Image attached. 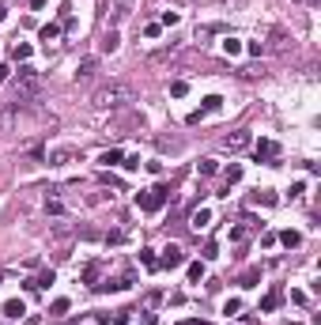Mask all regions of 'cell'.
<instances>
[{"mask_svg":"<svg viewBox=\"0 0 321 325\" xmlns=\"http://www.w3.org/2000/svg\"><path fill=\"white\" fill-rule=\"evenodd\" d=\"M166 200H170V189H166V186H155V189L136 193V208H140V212H159Z\"/></svg>","mask_w":321,"mask_h":325,"instance_id":"1","label":"cell"},{"mask_svg":"<svg viewBox=\"0 0 321 325\" xmlns=\"http://www.w3.org/2000/svg\"><path fill=\"white\" fill-rule=\"evenodd\" d=\"M34 91H38V72H34V68H19V94H16V102L30 98Z\"/></svg>","mask_w":321,"mask_h":325,"instance_id":"2","label":"cell"},{"mask_svg":"<svg viewBox=\"0 0 321 325\" xmlns=\"http://www.w3.org/2000/svg\"><path fill=\"white\" fill-rule=\"evenodd\" d=\"M118 98H128V87H121V84L102 87V91L94 94V106H118Z\"/></svg>","mask_w":321,"mask_h":325,"instance_id":"3","label":"cell"},{"mask_svg":"<svg viewBox=\"0 0 321 325\" xmlns=\"http://www.w3.org/2000/svg\"><path fill=\"white\" fill-rule=\"evenodd\" d=\"M178 265H186V250L178 246V242H170V246H162L159 268H178Z\"/></svg>","mask_w":321,"mask_h":325,"instance_id":"4","label":"cell"},{"mask_svg":"<svg viewBox=\"0 0 321 325\" xmlns=\"http://www.w3.org/2000/svg\"><path fill=\"white\" fill-rule=\"evenodd\" d=\"M280 302H284V291H280V288H272L268 295L261 299V314H272V310H276Z\"/></svg>","mask_w":321,"mask_h":325,"instance_id":"5","label":"cell"},{"mask_svg":"<svg viewBox=\"0 0 321 325\" xmlns=\"http://www.w3.org/2000/svg\"><path fill=\"white\" fill-rule=\"evenodd\" d=\"M0 314H4V318H16V322H19V318L26 314V302H23V299H8V302H4V310H0Z\"/></svg>","mask_w":321,"mask_h":325,"instance_id":"6","label":"cell"},{"mask_svg":"<svg viewBox=\"0 0 321 325\" xmlns=\"http://www.w3.org/2000/svg\"><path fill=\"white\" fill-rule=\"evenodd\" d=\"M208 223H212V212H208V208H196V212L189 216V227H193V231H204Z\"/></svg>","mask_w":321,"mask_h":325,"instance_id":"7","label":"cell"},{"mask_svg":"<svg viewBox=\"0 0 321 325\" xmlns=\"http://www.w3.org/2000/svg\"><path fill=\"white\" fill-rule=\"evenodd\" d=\"M254 152H257V159H272V155H280V144L276 140H257Z\"/></svg>","mask_w":321,"mask_h":325,"instance_id":"8","label":"cell"},{"mask_svg":"<svg viewBox=\"0 0 321 325\" xmlns=\"http://www.w3.org/2000/svg\"><path fill=\"white\" fill-rule=\"evenodd\" d=\"M238 284H242V288H257V284H261V265H250Z\"/></svg>","mask_w":321,"mask_h":325,"instance_id":"9","label":"cell"},{"mask_svg":"<svg viewBox=\"0 0 321 325\" xmlns=\"http://www.w3.org/2000/svg\"><path fill=\"white\" fill-rule=\"evenodd\" d=\"M38 38H42L46 50H50V42H57V38H60V26H57V23H46L42 30H38Z\"/></svg>","mask_w":321,"mask_h":325,"instance_id":"10","label":"cell"},{"mask_svg":"<svg viewBox=\"0 0 321 325\" xmlns=\"http://www.w3.org/2000/svg\"><path fill=\"white\" fill-rule=\"evenodd\" d=\"M121 159H125V152H121V148H110V152H102V155H98L102 166H118Z\"/></svg>","mask_w":321,"mask_h":325,"instance_id":"11","label":"cell"},{"mask_svg":"<svg viewBox=\"0 0 321 325\" xmlns=\"http://www.w3.org/2000/svg\"><path fill=\"white\" fill-rule=\"evenodd\" d=\"M276 193H272V189H257V193H254V204H261V208H272V204H276Z\"/></svg>","mask_w":321,"mask_h":325,"instance_id":"12","label":"cell"},{"mask_svg":"<svg viewBox=\"0 0 321 325\" xmlns=\"http://www.w3.org/2000/svg\"><path fill=\"white\" fill-rule=\"evenodd\" d=\"M68 159H80L76 148H57V152H50V162H68Z\"/></svg>","mask_w":321,"mask_h":325,"instance_id":"13","label":"cell"},{"mask_svg":"<svg viewBox=\"0 0 321 325\" xmlns=\"http://www.w3.org/2000/svg\"><path fill=\"white\" fill-rule=\"evenodd\" d=\"M98 276H102V261H91V265L84 268V284H91V288H94V284H98Z\"/></svg>","mask_w":321,"mask_h":325,"instance_id":"14","label":"cell"},{"mask_svg":"<svg viewBox=\"0 0 321 325\" xmlns=\"http://www.w3.org/2000/svg\"><path fill=\"white\" fill-rule=\"evenodd\" d=\"M276 242H284L288 250H295L298 242H302V234H298V231H280V234H276Z\"/></svg>","mask_w":321,"mask_h":325,"instance_id":"15","label":"cell"},{"mask_svg":"<svg viewBox=\"0 0 321 325\" xmlns=\"http://www.w3.org/2000/svg\"><path fill=\"white\" fill-rule=\"evenodd\" d=\"M68 310H72V302H68V299H53V306H50V318H64Z\"/></svg>","mask_w":321,"mask_h":325,"instance_id":"16","label":"cell"},{"mask_svg":"<svg viewBox=\"0 0 321 325\" xmlns=\"http://www.w3.org/2000/svg\"><path fill=\"white\" fill-rule=\"evenodd\" d=\"M223 144H227V148H246V144H250V132H234V136H223Z\"/></svg>","mask_w":321,"mask_h":325,"instance_id":"17","label":"cell"},{"mask_svg":"<svg viewBox=\"0 0 321 325\" xmlns=\"http://www.w3.org/2000/svg\"><path fill=\"white\" fill-rule=\"evenodd\" d=\"M118 42H121L118 30H106V38H102V53H114V50H118Z\"/></svg>","mask_w":321,"mask_h":325,"instance_id":"18","label":"cell"},{"mask_svg":"<svg viewBox=\"0 0 321 325\" xmlns=\"http://www.w3.org/2000/svg\"><path fill=\"white\" fill-rule=\"evenodd\" d=\"M140 265H144V268H159V257H155V250H140Z\"/></svg>","mask_w":321,"mask_h":325,"instance_id":"19","label":"cell"},{"mask_svg":"<svg viewBox=\"0 0 321 325\" xmlns=\"http://www.w3.org/2000/svg\"><path fill=\"white\" fill-rule=\"evenodd\" d=\"M223 53H227V57H238V53H242V42H238V38H223Z\"/></svg>","mask_w":321,"mask_h":325,"instance_id":"20","label":"cell"},{"mask_svg":"<svg viewBox=\"0 0 321 325\" xmlns=\"http://www.w3.org/2000/svg\"><path fill=\"white\" fill-rule=\"evenodd\" d=\"M204 280V261H193L189 265V284H200Z\"/></svg>","mask_w":321,"mask_h":325,"instance_id":"21","label":"cell"},{"mask_svg":"<svg viewBox=\"0 0 321 325\" xmlns=\"http://www.w3.org/2000/svg\"><path fill=\"white\" fill-rule=\"evenodd\" d=\"M220 106H223L220 94H208V98H204V106H200V114H212V110H220Z\"/></svg>","mask_w":321,"mask_h":325,"instance_id":"22","label":"cell"},{"mask_svg":"<svg viewBox=\"0 0 321 325\" xmlns=\"http://www.w3.org/2000/svg\"><path fill=\"white\" fill-rule=\"evenodd\" d=\"M170 94H174V98H186V94H189V84H186V80H174V84H170Z\"/></svg>","mask_w":321,"mask_h":325,"instance_id":"23","label":"cell"},{"mask_svg":"<svg viewBox=\"0 0 321 325\" xmlns=\"http://www.w3.org/2000/svg\"><path fill=\"white\" fill-rule=\"evenodd\" d=\"M12 57H16V60H26V57H30V46H26V42H16V46H12Z\"/></svg>","mask_w":321,"mask_h":325,"instance_id":"24","label":"cell"},{"mask_svg":"<svg viewBox=\"0 0 321 325\" xmlns=\"http://www.w3.org/2000/svg\"><path fill=\"white\" fill-rule=\"evenodd\" d=\"M238 310H242V299H227V302H223V314H227V318H234Z\"/></svg>","mask_w":321,"mask_h":325,"instance_id":"25","label":"cell"},{"mask_svg":"<svg viewBox=\"0 0 321 325\" xmlns=\"http://www.w3.org/2000/svg\"><path fill=\"white\" fill-rule=\"evenodd\" d=\"M91 72H94V57L80 60V68H76V76H91Z\"/></svg>","mask_w":321,"mask_h":325,"instance_id":"26","label":"cell"},{"mask_svg":"<svg viewBox=\"0 0 321 325\" xmlns=\"http://www.w3.org/2000/svg\"><path fill=\"white\" fill-rule=\"evenodd\" d=\"M234 182H242V166H227V186H234Z\"/></svg>","mask_w":321,"mask_h":325,"instance_id":"27","label":"cell"},{"mask_svg":"<svg viewBox=\"0 0 321 325\" xmlns=\"http://www.w3.org/2000/svg\"><path fill=\"white\" fill-rule=\"evenodd\" d=\"M216 257H220V246H216V242H208V246H204V261H216Z\"/></svg>","mask_w":321,"mask_h":325,"instance_id":"28","label":"cell"},{"mask_svg":"<svg viewBox=\"0 0 321 325\" xmlns=\"http://www.w3.org/2000/svg\"><path fill=\"white\" fill-rule=\"evenodd\" d=\"M246 234H250V231H246L242 223H238V227H230V242H242V238H246Z\"/></svg>","mask_w":321,"mask_h":325,"instance_id":"29","label":"cell"},{"mask_svg":"<svg viewBox=\"0 0 321 325\" xmlns=\"http://www.w3.org/2000/svg\"><path fill=\"white\" fill-rule=\"evenodd\" d=\"M178 19H182L178 12H162V26H178Z\"/></svg>","mask_w":321,"mask_h":325,"instance_id":"30","label":"cell"},{"mask_svg":"<svg viewBox=\"0 0 321 325\" xmlns=\"http://www.w3.org/2000/svg\"><path fill=\"white\" fill-rule=\"evenodd\" d=\"M121 166H125V170H140V155H128V159L121 162Z\"/></svg>","mask_w":321,"mask_h":325,"instance_id":"31","label":"cell"},{"mask_svg":"<svg viewBox=\"0 0 321 325\" xmlns=\"http://www.w3.org/2000/svg\"><path fill=\"white\" fill-rule=\"evenodd\" d=\"M216 170H220V166H216V159H204V162H200V174H216Z\"/></svg>","mask_w":321,"mask_h":325,"instance_id":"32","label":"cell"},{"mask_svg":"<svg viewBox=\"0 0 321 325\" xmlns=\"http://www.w3.org/2000/svg\"><path fill=\"white\" fill-rule=\"evenodd\" d=\"M159 30H162L159 23H148V26H144V38H159Z\"/></svg>","mask_w":321,"mask_h":325,"instance_id":"33","label":"cell"},{"mask_svg":"<svg viewBox=\"0 0 321 325\" xmlns=\"http://www.w3.org/2000/svg\"><path fill=\"white\" fill-rule=\"evenodd\" d=\"M242 50H246V53H254V57H261L264 46H261V42H250V46H242Z\"/></svg>","mask_w":321,"mask_h":325,"instance_id":"34","label":"cell"},{"mask_svg":"<svg viewBox=\"0 0 321 325\" xmlns=\"http://www.w3.org/2000/svg\"><path fill=\"white\" fill-rule=\"evenodd\" d=\"M46 208H50L53 216H60V212H64V204H60V200H46Z\"/></svg>","mask_w":321,"mask_h":325,"instance_id":"35","label":"cell"},{"mask_svg":"<svg viewBox=\"0 0 321 325\" xmlns=\"http://www.w3.org/2000/svg\"><path fill=\"white\" fill-rule=\"evenodd\" d=\"M110 325H128V310H121V314H118V318H114V322H110Z\"/></svg>","mask_w":321,"mask_h":325,"instance_id":"36","label":"cell"},{"mask_svg":"<svg viewBox=\"0 0 321 325\" xmlns=\"http://www.w3.org/2000/svg\"><path fill=\"white\" fill-rule=\"evenodd\" d=\"M8 76H12V64H0V84H4Z\"/></svg>","mask_w":321,"mask_h":325,"instance_id":"37","label":"cell"},{"mask_svg":"<svg viewBox=\"0 0 321 325\" xmlns=\"http://www.w3.org/2000/svg\"><path fill=\"white\" fill-rule=\"evenodd\" d=\"M46 4H50V0H30V8H46Z\"/></svg>","mask_w":321,"mask_h":325,"instance_id":"38","label":"cell"},{"mask_svg":"<svg viewBox=\"0 0 321 325\" xmlns=\"http://www.w3.org/2000/svg\"><path fill=\"white\" fill-rule=\"evenodd\" d=\"M178 325H200V322H196V318H189V322H178Z\"/></svg>","mask_w":321,"mask_h":325,"instance_id":"39","label":"cell"},{"mask_svg":"<svg viewBox=\"0 0 321 325\" xmlns=\"http://www.w3.org/2000/svg\"><path fill=\"white\" fill-rule=\"evenodd\" d=\"M4 16H8V12H4V8H0V23H4Z\"/></svg>","mask_w":321,"mask_h":325,"instance_id":"40","label":"cell"},{"mask_svg":"<svg viewBox=\"0 0 321 325\" xmlns=\"http://www.w3.org/2000/svg\"><path fill=\"white\" fill-rule=\"evenodd\" d=\"M0 284H4V280H0Z\"/></svg>","mask_w":321,"mask_h":325,"instance_id":"41","label":"cell"}]
</instances>
